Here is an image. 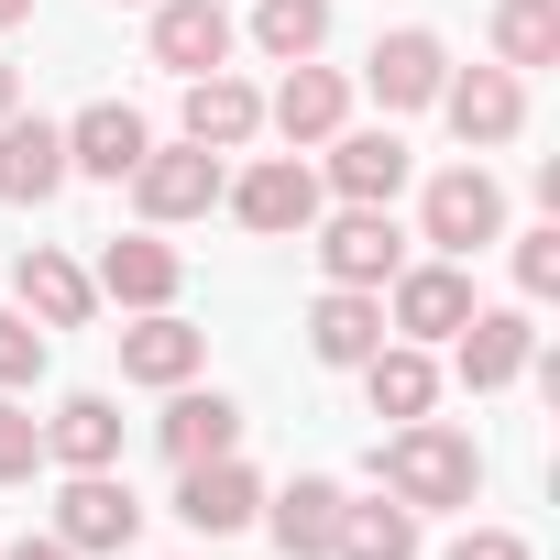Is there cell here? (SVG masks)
<instances>
[{"mask_svg": "<svg viewBox=\"0 0 560 560\" xmlns=\"http://www.w3.org/2000/svg\"><path fill=\"white\" fill-rule=\"evenodd\" d=\"M374 472H385V494H396L407 516H429V505H472L483 451H472L451 418H396V440H374Z\"/></svg>", "mask_w": 560, "mask_h": 560, "instance_id": "cell-1", "label": "cell"}, {"mask_svg": "<svg viewBox=\"0 0 560 560\" xmlns=\"http://www.w3.org/2000/svg\"><path fill=\"white\" fill-rule=\"evenodd\" d=\"M121 187H132V209H143L154 231H176V220H209V209H220L231 165H220L209 143H187V132H176V143H143V165H132Z\"/></svg>", "mask_w": 560, "mask_h": 560, "instance_id": "cell-2", "label": "cell"}, {"mask_svg": "<svg viewBox=\"0 0 560 560\" xmlns=\"http://www.w3.org/2000/svg\"><path fill=\"white\" fill-rule=\"evenodd\" d=\"M418 242H440L451 264H472L483 242H505V187L483 165H440L429 198H418Z\"/></svg>", "mask_w": 560, "mask_h": 560, "instance_id": "cell-3", "label": "cell"}, {"mask_svg": "<svg viewBox=\"0 0 560 560\" xmlns=\"http://www.w3.org/2000/svg\"><path fill=\"white\" fill-rule=\"evenodd\" d=\"M429 110L462 132V154H494V143L527 132V78H516V67H462V78H440Z\"/></svg>", "mask_w": 560, "mask_h": 560, "instance_id": "cell-4", "label": "cell"}, {"mask_svg": "<svg viewBox=\"0 0 560 560\" xmlns=\"http://www.w3.org/2000/svg\"><path fill=\"white\" fill-rule=\"evenodd\" d=\"M220 198H231V220H242V231H264V242H308V220H319V176H308L298 154H264V165H253V176H231Z\"/></svg>", "mask_w": 560, "mask_h": 560, "instance_id": "cell-5", "label": "cell"}, {"mask_svg": "<svg viewBox=\"0 0 560 560\" xmlns=\"http://www.w3.org/2000/svg\"><path fill=\"white\" fill-rule=\"evenodd\" d=\"M462 319H472V275H462L451 253H440V264H396V275H385V330H396V341H451Z\"/></svg>", "mask_w": 560, "mask_h": 560, "instance_id": "cell-6", "label": "cell"}, {"mask_svg": "<svg viewBox=\"0 0 560 560\" xmlns=\"http://www.w3.org/2000/svg\"><path fill=\"white\" fill-rule=\"evenodd\" d=\"M308 231H319V275H330V287H374V298H385V275L407 264L396 209H352V198H341V220H308Z\"/></svg>", "mask_w": 560, "mask_h": 560, "instance_id": "cell-7", "label": "cell"}, {"mask_svg": "<svg viewBox=\"0 0 560 560\" xmlns=\"http://www.w3.org/2000/svg\"><path fill=\"white\" fill-rule=\"evenodd\" d=\"M176 516H187L198 538H231V527H253V516H264V483H253V462H242V451H220V462H176Z\"/></svg>", "mask_w": 560, "mask_h": 560, "instance_id": "cell-8", "label": "cell"}, {"mask_svg": "<svg viewBox=\"0 0 560 560\" xmlns=\"http://www.w3.org/2000/svg\"><path fill=\"white\" fill-rule=\"evenodd\" d=\"M56 538L89 560V549H132L143 538V505H132V483L121 472H67V494H56Z\"/></svg>", "mask_w": 560, "mask_h": 560, "instance_id": "cell-9", "label": "cell"}, {"mask_svg": "<svg viewBox=\"0 0 560 560\" xmlns=\"http://www.w3.org/2000/svg\"><path fill=\"white\" fill-rule=\"evenodd\" d=\"M440 78H451V45H440L429 23H396V34L363 56V89H374L385 110H429V100H440Z\"/></svg>", "mask_w": 560, "mask_h": 560, "instance_id": "cell-10", "label": "cell"}, {"mask_svg": "<svg viewBox=\"0 0 560 560\" xmlns=\"http://www.w3.org/2000/svg\"><path fill=\"white\" fill-rule=\"evenodd\" d=\"M143 143H154V121H143L132 100H89V110L67 121V176H100V187H121V176L143 165Z\"/></svg>", "mask_w": 560, "mask_h": 560, "instance_id": "cell-11", "label": "cell"}, {"mask_svg": "<svg viewBox=\"0 0 560 560\" xmlns=\"http://www.w3.org/2000/svg\"><path fill=\"white\" fill-rule=\"evenodd\" d=\"M451 363H462V385H472V396L516 385V374L538 363V330H527V308H472V319L451 330Z\"/></svg>", "mask_w": 560, "mask_h": 560, "instance_id": "cell-12", "label": "cell"}, {"mask_svg": "<svg viewBox=\"0 0 560 560\" xmlns=\"http://www.w3.org/2000/svg\"><path fill=\"white\" fill-rule=\"evenodd\" d=\"M100 298H121L132 319L143 308H176V287H187V264H176V242H154V231H121V242H100V275H89Z\"/></svg>", "mask_w": 560, "mask_h": 560, "instance_id": "cell-13", "label": "cell"}, {"mask_svg": "<svg viewBox=\"0 0 560 560\" xmlns=\"http://www.w3.org/2000/svg\"><path fill=\"white\" fill-rule=\"evenodd\" d=\"M12 308L34 319V330H89V308H100V287L56 253V242H34L23 264H12Z\"/></svg>", "mask_w": 560, "mask_h": 560, "instance_id": "cell-14", "label": "cell"}, {"mask_svg": "<svg viewBox=\"0 0 560 560\" xmlns=\"http://www.w3.org/2000/svg\"><path fill=\"white\" fill-rule=\"evenodd\" d=\"M231 45H242V23L220 0H154V67L209 78V67H231Z\"/></svg>", "mask_w": 560, "mask_h": 560, "instance_id": "cell-15", "label": "cell"}, {"mask_svg": "<svg viewBox=\"0 0 560 560\" xmlns=\"http://www.w3.org/2000/svg\"><path fill=\"white\" fill-rule=\"evenodd\" d=\"M264 121L287 132V143H330V132L352 121V78H341V67H319V56H298V67H287V89L264 100Z\"/></svg>", "mask_w": 560, "mask_h": 560, "instance_id": "cell-16", "label": "cell"}, {"mask_svg": "<svg viewBox=\"0 0 560 560\" xmlns=\"http://www.w3.org/2000/svg\"><path fill=\"white\" fill-rule=\"evenodd\" d=\"M385 341H396V330H385V298H374V287H330V298L308 308V352L341 363V374H363Z\"/></svg>", "mask_w": 560, "mask_h": 560, "instance_id": "cell-17", "label": "cell"}, {"mask_svg": "<svg viewBox=\"0 0 560 560\" xmlns=\"http://www.w3.org/2000/svg\"><path fill=\"white\" fill-rule=\"evenodd\" d=\"M56 187H67V132L34 121V110H12V121H0V198H12V209H45Z\"/></svg>", "mask_w": 560, "mask_h": 560, "instance_id": "cell-18", "label": "cell"}, {"mask_svg": "<svg viewBox=\"0 0 560 560\" xmlns=\"http://www.w3.org/2000/svg\"><path fill=\"white\" fill-rule=\"evenodd\" d=\"M253 132H264V89H253V78H231V67L187 78V143H209V154H242Z\"/></svg>", "mask_w": 560, "mask_h": 560, "instance_id": "cell-19", "label": "cell"}, {"mask_svg": "<svg viewBox=\"0 0 560 560\" xmlns=\"http://www.w3.org/2000/svg\"><path fill=\"white\" fill-rule=\"evenodd\" d=\"M198 363H209V330H187L176 308H143L121 330V374L132 385H198Z\"/></svg>", "mask_w": 560, "mask_h": 560, "instance_id": "cell-20", "label": "cell"}, {"mask_svg": "<svg viewBox=\"0 0 560 560\" xmlns=\"http://www.w3.org/2000/svg\"><path fill=\"white\" fill-rule=\"evenodd\" d=\"M341 483H319V472H298L287 494H264V527H275V549L287 560H330V538H341Z\"/></svg>", "mask_w": 560, "mask_h": 560, "instance_id": "cell-21", "label": "cell"}, {"mask_svg": "<svg viewBox=\"0 0 560 560\" xmlns=\"http://www.w3.org/2000/svg\"><path fill=\"white\" fill-rule=\"evenodd\" d=\"M165 396H176V407L154 418L165 462H220V451H242V407H231L220 385H209V396H198V385H165Z\"/></svg>", "mask_w": 560, "mask_h": 560, "instance_id": "cell-22", "label": "cell"}, {"mask_svg": "<svg viewBox=\"0 0 560 560\" xmlns=\"http://www.w3.org/2000/svg\"><path fill=\"white\" fill-rule=\"evenodd\" d=\"M330 187H341L352 209H396L407 143H396V132H330Z\"/></svg>", "mask_w": 560, "mask_h": 560, "instance_id": "cell-23", "label": "cell"}, {"mask_svg": "<svg viewBox=\"0 0 560 560\" xmlns=\"http://www.w3.org/2000/svg\"><path fill=\"white\" fill-rule=\"evenodd\" d=\"M45 462H67V472H121V407H110V396H67V407L45 418Z\"/></svg>", "mask_w": 560, "mask_h": 560, "instance_id": "cell-24", "label": "cell"}, {"mask_svg": "<svg viewBox=\"0 0 560 560\" xmlns=\"http://www.w3.org/2000/svg\"><path fill=\"white\" fill-rule=\"evenodd\" d=\"M363 396H374V418H429V407H440V363H429V341H385V352L363 363Z\"/></svg>", "mask_w": 560, "mask_h": 560, "instance_id": "cell-25", "label": "cell"}, {"mask_svg": "<svg viewBox=\"0 0 560 560\" xmlns=\"http://www.w3.org/2000/svg\"><path fill=\"white\" fill-rule=\"evenodd\" d=\"M494 67H560V0H494Z\"/></svg>", "mask_w": 560, "mask_h": 560, "instance_id": "cell-26", "label": "cell"}, {"mask_svg": "<svg viewBox=\"0 0 560 560\" xmlns=\"http://www.w3.org/2000/svg\"><path fill=\"white\" fill-rule=\"evenodd\" d=\"M330 560H418V516L385 494V505H341V538Z\"/></svg>", "mask_w": 560, "mask_h": 560, "instance_id": "cell-27", "label": "cell"}, {"mask_svg": "<svg viewBox=\"0 0 560 560\" xmlns=\"http://www.w3.org/2000/svg\"><path fill=\"white\" fill-rule=\"evenodd\" d=\"M253 45H264L275 67L319 56V45H330V0H253Z\"/></svg>", "mask_w": 560, "mask_h": 560, "instance_id": "cell-28", "label": "cell"}, {"mask_svg": "<svg viewBox=\"0 0 560 560\" xmlns=\"http://www.w3.org/2000/svg\"><path fill=\"white\" fill-rule=\"evenodd\" d=\"M34 374H45V330H34L23 308H0V396H23Z\"/></svg>", "mask_w": 560, "mask_h": 560, "instance_id": "cell-29", "label": "cell"}, {"mask_svg": "<svg viewBox=\"0 0 560 560\" xmlns=\"http://www.w3.org/2000/svg\"><path fill=\"white\" fill-rule=\"evenodd\" d=\"M34 462H45V418H34L23 396H0V483H23Z\"/></svg>", "mask_w": 560, "mask_h": 560, "instance_id": "cell-30", "label": "cell"}, {"mask_svg": "<svg viewBox=\"0 0 560 560\" xmlns=\"http://www.w3.org/2000/svg\"><path fill=\"white\" fill-rule=\"evenodd\" d=\"M516 287L527 298H560V220L549 231H516Z\"/></svg>", "mask_w": 560, "mask_h": 560, "instance_id": "cell-31", "label": "cell"}, {"mask_svg": "<svg viewBox=\"0 0 560 560\" xmlns=\"http://www.w3.org/2000/svg\"><path fill=\"white\" fill-rule=\"evenodd\" d=\"M440 560H527V538H516V527H462Z\"/></svg>", "mask_w": 560, "mask_h": 560, "instance_id": "cell-32", "label": "cell"}, {"mask_svg": "<svg viewBox=\"0 0 560 560\" xmlns=\"http://www.w3.org/2000/svg\"><path fill=\"white\" fill-rule=\"evenodd\" d=\"M0 560H78L67 538H23V549H0Z\"/></svg>", "mask_w": 560, "mask_h": 560, "instance_id": "cell-33", "label": "cell"}, {"mask_svg": "<svg viewBox=\"0 0 560 560\" xmlns=\"http://www.w3.org/2000/svg\"><path fill=\"white\" fill-rule=\"evenodd\" d=\"M12 110H23V67H12V56H0V121H12Z\"/></svg>", "mask_w": 560, "mask_h": 560, "instance_id": "cell-34", "label": "cell"}, {"mask_svg": "<svg viewBox=\"0 0 560 560\" xmlns=\"http://www.w3.org/2000/svg\"><path fill=\"white\" fill-rule=\"evenodd\" d=\"M12 23H34V0H0V34H12Z\"/></svg>", "mask_w": 560, "mask_h": 560, "instance_id": "cell-35", "label": "cell"}, {"mask_svg": "<svg viewBox=\"0 0 560 560\" xmlns=\"http://www.w3.org/2000/svg\"><path fill=\"white\" fill-rule=\"evenodd\" d=\"M143 12H154V0H143Z\"/></svg>", "mask_w": 560, "mask_h": 560, "instance_id": "cell-36", "label": "cell"}]
</instances>
